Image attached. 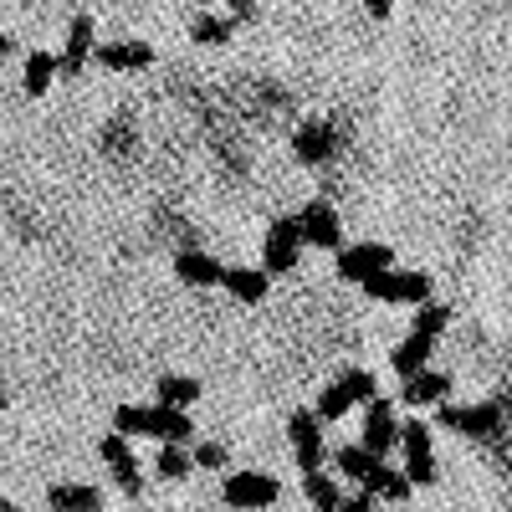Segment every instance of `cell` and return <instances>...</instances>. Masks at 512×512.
<instances>
[{
  "instance_id": "cell-18",
  "label": "cell",
  "mask_w": 512,
  "mask_h": 512,
  "mask_svg": "<svg viewBox=\"0 0 512 512\" xmlns=\"http://www.w3.org/2000/svg\"><path fill=\"white\" fill-rule=\"evenodd\" d=\"M221 287L236 297V303H262L267 287H272V277H267L262 267H226V272H221Z\"/></svg>"
},
{
  "instance_id": "cell-7",
  "label": "cell",
  "mask_w": 512,
  "mask_h": 512,
  "mask_svg": "<svg viewBox=\"0 0 512 512\" xmlns=\"http://www.w3.org/2000/svg\"><path fill=\"white\" fill-rule=\"evenodd\" d=\"M303 256V231H297V216H277L267 226V241H262V272L267 277H287Z\"/></svg>"
},
{
  "instance_id": "cell-6",
  "label": "cell",
  "mask_w": 512,
  "mask_h": 512,
  "mask_svg": "<svg viewBox=\"0 0 512 512\" xmlns=\"http://www.w3.org/2000/svg\"><path fill=\"white\" fill-rule=\"evenodd\" d=\"M287 441H292V456H297V472H323L328 461V441H323V420L313 410H292L287 420Z\"/></svg>"
},
{
  "instance_id": "cell-31",
  "label": "cell",
  "mask_w": 512,
  "mask_h": 512,
  "mask_svg": "<svg viewBox=\"0 0 512 512\" xmlns=\"http://www.w3.org/2000/svg\"><path fill=\"white\" fill-rule=\"evenodd\" d=\"M344 512H374V497L369 492H354V497H344Z\"/></svg>"
},
{
  "instance_id": "cell-4",
  "label": "cell",
  "mask_w": 512,
  "mask_h": 512,
  "mask_svg": "<svg viewBox=\"0 0 512 512\" xmlns=\"http://www.w3.org/2000/svg\"><path fill=\"white\" fill-rule=\"evenodd\" d=\"M364 292L379 297V303H395V308H420V303H431V277L415 267H390V272L369 277Z\"/></svg>"
},
{
  "instance_id": "cell-33",
  "label": "cell",
  "mask_w": 512,
  "mask_h": 512,
  "mask_svg": "<svg viewBox=\"0 0 512 512\" xmlns=\"http://www.w3.org/2000/svg\"><path fill=\"white\" fill-rule=\"evenodd\" d=\"M11 52H16V36H11V31H0V57H11Z\"/></svg>"
},
{
  "instance_id": "cell-19",
  "label": "cell",
  "mask_w": 512,
  "mask_h": 512,
  "mask_svg": "<svg viewBox=\"0 0 512 512\" xmlns=\"http://www.w3.org/2000/svg\"><path fill=\"white\" fill-rule=\"evenodd\" d=\"M159 405H169V410H190L200 395H205V384L195 379V374H159Z\"/></svg>"
},
{
  "instance_id": "cell-30",
  "label": "cell",
  "mask_w": 512,
  "mask_h": 512,
  "mask_svg": "<svg viewBox=\"0 0 512 512\" xmlns=\"http://www.w3.org/2000/svg\"><path fill=\"white\" fill-rule=\"evenodd\" d=\"M231 6V21H251L256 16V0H226Z\"/></svg>"
},
{
  "instance_id": "cell-17",
  "label": "cell",
  "mask_w": 512,
  "mask_h": 512,
  "mask_svg": "<svg viewBox=\"0 0 512 512\" xmlns=\"http://www.w3.org/2000/svg\"><path fill=\"white\" fill-rule=\"evenodd\" d=\"M221 262L210 251H180L175 256V277L180 282H190V287H221Z\"/></svg>"
},
{
  "instance_id": "cell-32",
  "label": "cell",
  "mask_w": 512,
  "mask_h": 512,
  "mask_svg": "<svg viewBox=\"0 0 512 512\" xmlns=\"http://www.w3.org/2000/svg\"><path fill=\"white\" fill-rule=\"evenodd\" d=\"M364 11H369L374 21H384V16H390V11H395V0H364Z\"/></svg>"
},
{
  "instance_id": "cell-27",
  "label": "cell",
  "mask_w": 512,
  "mask_h": 512,
  "mask_svg": "<svg viewBox=\"0 0 512 512\" xmlns=\"http://www.w3.org/2000/svg\"><path fill=\"white\" fill-rule=\"evenodd\" d=\"M379 461H384V456H374V451H364V446H344V451L333 456V466H338V472H344L349 482H359V487H364V477L374 472Z\"/></svg>"
},
{
  "instance_id": "cell-28",
  "label": "cell",
  "mask_w": 512,
  "mask_h": 512,
  "mask_svg": "<svg viewBox=\"0 0 512 512\" xmlns=\"http://www.w3.org/2000/svg\"><path fill=\"white\" fill-rule=\"evenodd\" d=\"M190 466H195V461H190L185 446H164L159 461H154V472H159L164 482H185V477H190Z\"/></svg>"
},
{
  "instance_id": "cell-16",
  "label": "cell",
  "mask_w": 512,
  "mask_h": 512,
  "mask_svg": "<svg viewBox=\"0 0 512 512\" xmlns=\"http://www.w3.org/2000/svg\"><path fill=\"white\" fill-rule=\"evenodd\" d=\"M47 507L52 512H98L103 492L88 482H57V487H47Z\"/></svg>"
},
{
  "instance_id": "cell-13",
  "label": "cell",
  "mask_w": 512,
  "mask_h": 512,
  "mask_svg": "<svg viewBox=\"0 0 512 512\" xmlns=\"http://www.w3.org/2000/svg\"><path fill=\"white\" fill-rule=\"evenodd\" d=\"M93 62H103L108 72H144L154 62V47L139 36H118V41H103V47L93 52Z\"/></svg>"
},
{
  "instance_id": "cell-15",
  "label": "cell",
  "mask_w": 512,
  "mask_h": 512,
  "mask_svg": "<svg viewBox=\"0 0 512 512\" xmlns=\"http://www.w3.org/2000/svg\"><path fill=\"white\" fill-rule=\"evenodd\" d=\"M451 395V374H441V369H420V374H410L405 379V390H400V400L410 405V410H420V405H441Z\"/></svg>"
},
{
  "instance_id": "cell-34",
  "label": "cell",
  "mask_w": 512,
  "mask_h": 512,
  "mask_svg": "<svg viewBox=\"0 0 512 512\" xmlns=\"http://www.w3.org/2000/svg\"><path fill=\"white\" fill-rule=\"evenodd\" d=\"M0 512H21V507H16L11 497H0Z\"/></svg>"
},
{
  "instance_id": "cell-22",
  "label": "cell",
  "mask_w": 512,
  "mask_h": 512,
  "mask_svg": "<svg viewBox=\"0 0 512 512\" xmlns=\"http://www.w3.org/2000/svg\"><path fill=\"white\" fill-rule=\"evenodd\" d=\"M52 82H57V57H52V52H31V57H26V72H21L26 98H47Z\"/></svg>"
},
{
  "instance_id": "cell-9",
  "label": "cell",
  "mask_w": 512,
  "mask_h": 512,
  "mask_svg": "<svg viewBox=\"0 0 512 512\" xmlns=\"http://www.w3.org/2000/svg\"><path fill=\"white\" fill-rule=\"evenodd\" d=\"M221 497H226V507H236V512H262V507H272V502L282 497V487H277V477H267V472H231L226 487H221Z\"/></svg>"
},
{
  "instance_id": "cell-12",
  "label": "cell",
  "mask_w": 512,
  "mask_h": 512,
  "mask_svg": "<svg viewBox=\"0 0 512 512\" xmlns=\"http://www.w3.org/2000/svg\"><path fill=\"white\" fill-rule=\"evenodd\" d=\"M98 456L108 461V472H113V482L128 492V497H139L144 492V472H139V461H134V451H128V436H118V431H108L103 441H98Z\"/></svg>"
},
{
  "instance_id": "cell-2",
  "label": "cell",
  "mask_w": 512,
  "mask_h": 512,
  "mask_svg": "<svg viewBox=\"0 0 512 512\" xmlns=\"http://www.w3.org/2000/svg\"><path fill=\"white\" fill-rule=\"evenodd\" d=\"M374 374L369 369H344V374H333L323 390H318V405H313V415L323 420V425H333V420H344L354 405H369L374 400Z\"/></svg>"
},
{
  "instance_id": "cell-3",
  "label": "cell",
  "mask_w": 512,
  "mask_h": 512,
  "mask_svg": "<svg viewBox=\"0 0 512 512\" xmlns=\"http://www.w3.org/2000/svg\"><path fill=\"white\" fill-rule=\"evenodd\" d=\"M436 420H441V431L472 436V441H492L502 431V405L497 400H482V405H451V400H441Z\"/></svg>"
},
{
  "instance_id": "cell-14",
  "label": "cell",
  "mask_w": 512,
  "mask_h": 512,
  "mask_svg": "<svg viewBox=\"0 0 512 512\" xmlns=\"http://www.w3.org/2000/svg\"><path fill=\"white\" fill-rule=\"evenodd\" d=\"M98 52V41H93V21L88 16H72L67 21V41H62V57H57V72L77 77L82 67H88V57Z\"/></svg>"
},
{
  "instance_id": "cell-20",
  "label": "cell",
  "mask_w": 512,
  "mask_h": 512,
  "mask_svg": "<svg viewBox=\"0 0 512 512\" xmlns=\"http://www.w3.org/2000/svg\"><path fill=\"white\" fill-rule=\"evenodd\" d=\"M446 328H451V308L436 303V297H431V303H420L415 318H410V338H420V344H436Z\"/></svg>"
},
{
  "instance_id": "cell-11",
  "label": "cell",
  "mask_w": 512,
  "mask_h": 512,
  "mask_svg": "<svg viewBox=\"0 0 512 512\" xmlns=\"http://www.w3.org/2000/svg\"><path fill=\"white\" fill-rule=\"evenodd\" d=\"M297 231H303V246H318V251L344 246V226H338V210L328 200H313L297 210Z\"/></svg>"
},
{
  "instance_id": "cell-5",
  "label": "cell",
  "mask_w": 512,
  "mask_h": 512,
  "mask_svg": "<svg viewBox=\"0 0 512 512\" xmlns=\"http://www.w3.org/2000/svg\"><path fill=\"white\" fill-rule=\"evenodd\" d=\"M400 451H405V477H410V487H431V482L441 477L436 441H431V425H425V420H405V425H400Z\"/></svg>"
},
{
  "instance_id": "cell-21",
  "label": "cell",
  "mask_w": 512,
  "mask_h": 512,
  "mask_svg": "<svg viewBox=\"0 0 512 512\" xmlns=\"http://www.w3.org/2000/svg\"><path fill=\"white\" fill-rule=\"evenodd\" d=\"M364 492H369V497H379V502H405V497H410V477L379 461L374 472L364 477Z\"/></svg>"
},
{
  "instance_id": "cell-26",
  "label": "cell",
  "mask_w": 512,
  "mask_h": 512,
  "mask_svg": "<svg viewBox=\"0 0 512 512\" xmlns=\"http://www.w3.org/2000/svg\"><path fill=\"white\" fill-rule=\"evenodd\" d=\"M431 349H436V344H420V338H410V333H405V338H400V349L390 354L395 374H400V379L420 374V369H425V359H431Z\"/></svg>"
},
{
  "instance_id": "cell-29",
  "label": "cell",
  "mask_w": 512,
  "mask_h": 512,
  "mask_svg": "<svg viewBox=\"0 0 512 512\" xmlns=\"http://www.w3.org/2000/svg\"><path fill=\"white\" fill-rule=\"evenodd\" d=\"M190 461L205 466V472H221V466H226V446H221V441H200V446L190 451Z\"/></svg>"
},
{
  "instance_id": "cell-23",
  "label": "cell",
  "mask_w": 512,
  "mask_h": 512,
  "mask_svg": "<svg viewBox=\"0 0 512 512\" xmlns=\"http://www.w3.org/2000/svg\"><path fill=\"white\" fill-rule=\"evenodd\" d=\"M231 31H236V21L231 16H216V11H200L190 21V41H195V47H226Z\"/></svg>"
},
{
  "instance_id": "cell-8",
  "label": "cell",
  "mask_w": 512,
  "mask_h": 512,
  "mask_svg": "<svg viewBox=\"0 0 512 512\" xmlns=\"http://www.w3.org/2000/svg\"><path fill=\"white\" fill-rule=\"evenodd\" d=\"M333 256H338V277L359 282V287H364L369 277H379V272L395 267V251L384 246V241H354V246H338Z\"/></svg>"
},
{
  "instance_id": "cell-1",
  "label": "cell",
  "mask_w": 512,
  "mask_h": 512,
  "mask_svg": "<svg viewBox=\"0 0 512 512\" xmlns=\"http://www.w3.org/2000/svg\"><path fill=\"white\" fill-rule=\"evenodd\" d=\"M113 431L118 436H154L164 446H185L195 436V425H190L185 410H169V405H118Z\"/></svg>"
},
{
  "instance_id": "cell-25",
  "label": "cell",
  "mask_w": 512,
  "mask_h": 512,
  "mask_svg": "<svg viewBox=\"0 0 512 512\" xmlns=\"http://www.w3.org/2000/svg\"><path fill=\"white\" fill-rule=\"evenodd\" d=\"M297 159H308V164H318V159H328L333 154V128L328 123H308V128H297Z\"/></svg>"
},
{
  "instance_id": "cell-35",
  "label": "cell",
  "mask_w": 512,
  "mask_h": 512,
  "mask_svg": "<svg viewBox=\"0 0 512 512\" xmlns=\"http://www.w3.org/2000/svg\"><path fill=\"white\" fill-rule=\"evenodd\" d=\"M200 6H205V11H210V0H200Z\"/></svg>"
},
{
  "instance_id": "cell-24",
  "label": "cell",
  "mask_w": 512,
  "mask_h": 512,
  "mask_svg": "<svg viewBox=\"0 0 512 512\" xmlns=\"http://www.w3.org/2000/svg\"><path fill=\"white\" fill-rule=\"evenodd\" d=\"M303 492H308L313 512H344V492H338V482L328 472H308L303 477Z\"/></svg>"
},
{
  "instance_id": "cell-10",
  "label": "cell",
  "mask_w": 512,
  "mask_h": 512,
  "mask_svg": "<svg viewBox=\"0 0 512 512\" xmlns=\"http://www.w3.org/2000/svg\"><path fill=\"white\" fill-rule=\"evenodd\" d=\"M359 446L374 451V456H390V451L400 446V415H395V400L374 395V400L364 405V441H359Z\"/></svg>"
}]
</instances>
